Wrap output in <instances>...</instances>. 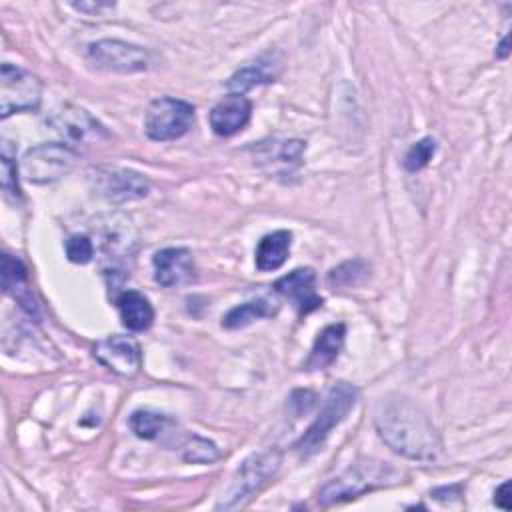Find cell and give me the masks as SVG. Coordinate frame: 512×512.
<instances>
[{
  "mask_svg": "<svg viewBox=\"0 0 512 512\" xmlns=\"http://www.w3.org/2000/svg\"><path fill=\"white\" fill-rule=\"evenodd\" d=\"M374 426L380 438L404 458L436 462L442 456V442L426 412L406 396L382 398L374 412Z\"/></svg>",
  "mask_w": 512,
  "mask_h": 512,
  "instance_id": "obj_1",
  "label": "cell"
},
{
  "mask_svg": "<svg viewBox=\"0 0 512 512\" xmlns=\"http://www.w3.org/2000/svg\"><path fill=\"white\" fill-rule=\"evenodd\" d=\"M400 478L402 472L396 470L392 464L376 458H362L350 464L332 480H328L318 492V502L322 506L348 502L366 492L394 486L400 482Z\"/></svg>",
  "mask_w": 512,
  "mask_h": 512,
  "instance_id": "obj_2",
  "label": "cell"
},
{
  "mask_svg": "<svg viewBox=\"0 0 512 512\" xmlns=\"http://www.w3.org/2000/svg\"><path fill=\"white\" fill-rule=\"evenodd\" d=\"M282 452L278 448H266L248 456L232 476V482L220 502L216 504L218 510H236L246 506L254 494H258L280 470Z\"/></svg>",
  "mask_w": 512,
  "mask_h": 512,
  "instance_id": "obj_3",
  "label": "cell"
},
{
  "mask_svg": "<svg viewBox=\"0 0 512 512\" xmlns=\"http://www.w3.org/2000/svg\"><path fill=\"white\" fill-rule=\"evenodd\" d=\"M358 400V388L348 382H338L330 388V392L324 398V404L314 418V422L308 426L304 436L298 440L296 448L300 456L310 458L316 454L324 442L328 440L330 432L350 414V410L356 406Z\"/></svg>",
  "mask_w": 512,
  "mask_h": 512,
  "instance_id": "obj_4",
  "label": "cell"
},
{
  "mask_svg": "<svg viewBox=\"0 0 512 512\" xmlns=\"http://www.w3.org/2000/svg\"><path fill=\"white\" fill-rule=\"evenodd\" d=\"M194 124V106L186 100L160 96L150 102L144 116V130L156 142H168L184 136Z\"/></svg>",
  "mask_w": 512,
  "mask_h": 512,
  "instance_id": "obj_5",
  "label": "cell"
},
{
  "mask_svg": "<svg viewBox=\"0 0 512 512\" xmlns=\"http://www.w3.org/2000/svg\"><path fill=\"white\" fill-rule=\"evenodd\" d=\"M78 154L68 144H38L26 150L22 158V174L32 184H50L70 174Z\"/></svg>",
  "mask_w": 512,
  "mask_h": 512,
  "instance_id": "obj_6",
  "label": "cell"
},
{
  "mask_svg": "<svg viewBox=\"0 0 512 512\" xmlns=\"http://www.w3.org/2000/svg\"><path fill=\"white\" fill-rule=\"evenodd\" d=\"M42 98L40 80L10 62L2 64L0 70V116L8 118L14 112L38 110Z\"/></svg>",
  "mask_w": 512,
  "mask_h": 512,
  "instance_id": "obj_7",
  "label": "cell"
},
{
  "mask_svg": "<svg viewBox=\"0 0 512 512\" xmlns=\"http://www.w3.org/2000/svg\"><path fill=\"white\" fill-rule=\"evenodd\" d=\"M88 58L94 66L118 72V74H134L146 72L152 66L154 54L142 46L122 42V40H98L88 46Z\"/></svg>",
  "mask_w": 512,
  "mask_h": 512,
  "instance_id": "obj_8",
  "label": "cell"
},
{
  "mask_svg": "<svg viewBox=\"0 0 512 512\" xmlns=\"http://www.w3.org/2000/svg\"><path fill=\"white\" fill-rule=\"evenodd\" d=\"M90 180L96 192L110 202L138 200L150 190V182L144 176L126 168H96Z\"/></svg>",
  "mask_w": 512,
  "mask_h": 512,
  "instance_id": "obj_9",
  "label": "cell"
},
{
  "mask_svg": "<svg viewBox=\"0 0 512 512\" xmlns=\"http://www.w3.org/2000/svg\"><path fill=\"white\" fill-rule=\"evenodd\" d=\"M50 126L58 134L76 144H90L108 138L106 128L88 110L74 104H64L58 110H54Z\"/></svg>",
  "mask_w": 512,
  "mask_h": 512,
  "instance_id": "obj_10",
  "label": "cell"
},
{
  "mask_svg": "<svg viewBox=\"0 0 512 512\" xmlns=\"http://www.w3.org/2000/svg\"><path fill=\"white\" fill-rule=\"evenodd\" d=\"M94 358L106 366L108 370L116 372L118 376L132 378L142 368V352L136 340L128 336H108L96 342Z\"/></svg>",
  "mask_w": 512,
  "mask_h": 512,
  "instance_id": "obj_11",
  "label": "cell"
},
{
  "mask_svg": "<svg viewBox=\"0 0 512 512\" xmlns=\"http://www.w3.org/2000/svg\"><path fill=\"white\" fill-rule=\"evenodd\" d=\"M274 290L284 296L298 314H310L322 306V298L316 292V274L312 268H296L274 282Z\"/></svg>",
  "mask_w": 512,
  "mask_h": 512,
  "instance_id": "obj_12",
  "label": "cell"
},
{
  "mask_svg": "<svg viewBox=\"0 0 512 512\" xmlns=\"http://www.w3.org/2000/svg\"><path fill=\"white\" fill-rule=\"evenodd\" d=\"M154 280L160 286L174 288L194 280L196 266L188 248H162L152 258Z\"/></svg>",
  "mask_w": 512,
  "mask_h": 512,
  "instance_id": "obj_13",
  "label": "cell"
},
{
  "mask_svg": "<svg viewBox=\"0 0 512 512\" xmlns=\"http://www.w3.org/2000/svg\"><path fill=\"white\" fill-rule=\"evenodd\" d=\"M2 288L26 314L38 316V302L28 282V270L24 262L12 254H2Z\"/></svg>",
  "mask_w": 512,
  "mask_h": 512,
  "instance_id": "obj_14",
  "label": "cell"
},
{
  "mask_svg": "<svg viewBox=\"0 0 512 512\" xmlns=\"http://www.w3.org/2000/svg\"><path fill=\"white\" fill-rule=\"evenodd\" d=\"M252 114V102L242 94H228L210 110V126L218 136L240 132Z\"/></svg>",
  "mask_w": 512,
  "mask_h": 512,
  "instance_id": "obj_15",
  "label": "cell"
},
{
  "mask_svg": "<svg viewBox=\"0 0 512 512\" xmlns=\"http://www.w3.org/2000/svg\"><path fill=\"white\" fill-rule=\"evenodd\" d=\"M116 308L122 324L132 332H144L154 322V308L150 300L138 290H124L116 296Z\"/></svg>",
  "mask_w": 512,
  "mask_h": 512,
  "instance_id": "obj_16",
  "label": "cell"
},
{
  "mask_svg": "<svg viewBox=\"0 0 512 512\" xmlns=\"http://www.w3.org/2000/svg\"><path fill=\"white\" fill-rule=\"evenodd\" d=\"M344 336H346V326L342 322L328 324L314 340L310 356L304 364L306 370H322V368L330 366L332 362H336V358L344 346Z\"/></svg>",
  "mask_w": 512,
  "mask_h": 512,
  "instance_id": "obj_17",
  "label": "cell"
},
{
  "mask_svg": "<svg viewBox=\"0 0 512 512\" xmlns=\"http://www.w3.org/2000/svg\"><path fill=\"white\" fill-rule=\"evenodd\" d=\"M290 246H292L290 230H274L262 236V240L256 246V268L262 272L278 270L286 262L290 254Z\"/></svg>",
  "mask_w": 512,
  "mask_h": 512,
  "instance_id": "obj_18",
  "label": "cell"
},
{
  "mask_svg": "<svg viewBox=\"0 0 512 512\" xmlns=\"http://www.w3.org/2000/svg\"><path fill=\"white\" fill-rule=\"evenodd\" d=\"M272 314H276V306L266 298H256V300L244 302V304L228 310L222 318V326L226 330H238V328L252 324L254 320H260V318H266Z\"/></svg>",
  "mask_w": 512,
  "mask_h": 512,
  "instance_id": "obj_19",
  "label": "cell"
},
{
  "mask_svg": "<svg viewBox=\"0 0 512 512\" xmlns=\"http://www.w3.org/2000/svg\"><path fill=\"white\" fill-rule=\"evenodd\" d=\"M128 424L138 438L156 440L172 426V420L154 410H136V412H132Z\"/></svg>",
  "mask_w": 512,
  "mask_h": 512,
  "instance_id": "obj_20",
  "label": "cell"
},
{
  "mask_svg": "<svg viewBox=\"0 0 512 512\" xmlns=\"http://www.w3.org/2000/svg\"><path fill=\"white\" fill-rule=\"evenodd\" d=\"M370 274V264L364 258H352L346 260L342 264H338L336 268H332L326 276L328 286L332 288H342V286H356L360 282H364Z\"/></svg>",
  "mask_w": 512,
  "mask_h": 512,
  "instance_id": "obj_21",
  "label": "cell"
},
{
  "mask_svg": "<svg viewBox=\"0 0 512 512\" xmlns=\"http://www.w3.org/2000/svg\"><path fill=\"white\" fill-rule=\"evenodd\" d=\"M182 458L192 464H210L220 458V450L214 442L200 438V436H188L182 444Z\"/></svg>",
  "mask_w": 512,
  "mask_h": 512,
  "instance_id": "obj_22",
  "label": "cell"
},
{
  "mask_svg": "<svg viewBox=\"0 0 512 512\" xmlns=\"http://www.w3.org/2000/svg\"><path fill=\"white\" fill-rule=\"evenodd\" d=\"M270 82V76L260 68V66H246L242 70H238L234 76H230V80L226 82L230 94H242L248 92L250 88L258 86V84H266Z\"/></svg>",
  "mask_w": 512,
  "mask_h": 512,
  "instance_id": "obj_23",
  "label": "cell"
},
{
  "mask_svg": "<svg viewBox=\"0 0 512 512\" xmlns=\"http://www.w3.org/2000/svg\"><path fill=\"white\" fill-rule=\"evenodd\" d=\"M434 152H436V140L432 136H426L410 146L402 164L408 172H418L432 160Z\"/></svg>",
  "mask_w": 512,
  "mask_h": 512,
  "instance_id": "obj_24",
  "label": "cell"
},
{
  "mask_svg": "<svg viewBox=\"0 0 512 512\" xmlns=\"http://www.w3.org/2000/svg\"><path fill=\"white\" fill-rule=\"evenodd\" d=\"M64 248H66L68 260L74 262V264H88V262L92 260V256H94V244H92V240H90L88 236H84V234H74V236H70V238L66 240Z\"/></svg>",
  "mask_w": 512,
  "mask_h": 512,
  "instance_id": "obj_25",
  "label": "cell"
},
{
  "mask_svg": "<svg viewBox=\"0 0 512 512\" xmlns=\"http://www.w3.org/2000/svg\"><path fill=\"white\" fill-rule=\"evenodd\" d=\"M2 188L4 192L16 196L18 194V180H16V164L2 154Z\"/></svg>",
  "mask_w": 512,
  "mask_h": 512,
  "instance_id": "obj_26",
  "label": "cell"
},
{
  "mask_svg": "<svg viewBox=\"0 0 512 512\" xmlns=\"http://www.w3.org/2000/svg\"><path fill=\"white\" fill-rule=\"evenodd\" d=\"M494 504L502 510H510V482H504L494 492Z\"/></svg>",
  "mask_w": 512,
  "mask_h": 512,
  "instance_id": "obj_27",
  "label": "cell"
},
{
  "mask_svg": "<svg viewBox=\"0 0 512 512\" xmlns=\"http://www.w3.org/2000/svg\"><path fill=\"white\" fill-rule=\"evenodd\" d=\"M72 8L80 10V12H90V14H98L100 10H108V8H114V4H108V2H80V4H72Z\"/></svg>",
  "mask_w": 512,
  "mask_h": 512,
  "instance_id": "obj_28",
  "label": "cell"
},
{
  "mask_svg": "<svg viewBox=\"0 0 512 512\" xmlns=\"http://www.w3.org/2000/svg\"><path fill=\"white\" fill-rule=\"evenodd\" d=\"M508 40H510V38H508V36H504V38H502V42L498 44V48H496V56H498V58H508V54H510Z\"/></svg>",
  "mask_w": 512,
  "mask_h": 512,
  "instance_id": "obj_29",
  "label": "cell"
}]
</instances>
